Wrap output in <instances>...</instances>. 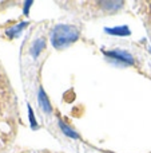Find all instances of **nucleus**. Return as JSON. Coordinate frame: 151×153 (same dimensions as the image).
<instances>
[{"mask_svg": "<svg viewBox=\"0 0 151 153\" xmlns=\"http://www.w3.org/2000/svg\"><path fill=\"white\" fill-rule=\"evenodd\" d=\"M79 38V30L71 24H59L52 30L51 34V43L55 48L62 50V48L70 46L78 40Z\"/></svg>", "mask_w": 151, "mask_h": 153, "instance_id": "f257e3e1", "label": "nucleus"}, {"mask_svg": "<svg viewBox=\"0 0 151 153\" xmlns=\"http://www.w3.org/2000/svg\"><path fill=\"white\" fill-rule=\"evenodd\" d=\"M108 55L110 56H114V59H118V61L125 62V63H130V65L134 63L133 56H131L128 53H126V51L115 50V51H112V53H108Z\"/></svg>", "mask_w": 151, "mask_h": 153, "instance_id": "f03ea898", "label": "nucleus"}, {"mask_svg": "<svg viewBox=\"0 0 151 153\" xmlns=\"http://www.w3.org/2000/svg\"><path fill=\"white\" fill-rule=\"evenodd\" d=\"M39 102H40V108L43 109V111H45L47 114H50L51 111H52V108H51V105H50V102H48L43 89H40V91H39Z\"/></svg>", "mask_w": 151, "mask_h": 153, "instance_id": "7ed1b4c3", "label": "nucleus"}, {"mask_svg": "<svg viewBox=\"0 0 151 153\" xmlns=\"http://www.w3.org/2000/svg\"><path fill=\"white\" fill-rule=\"evenodd\" d=\"M59 125H60V128H62V130H63V133L66 136H68V137H71V138H79V136H78V133L76 132H74V130L71 129V128H68L66 124H63V122H59Z\"/></svg>", "mask_w": 151, "mask_h": 153, "instance_id": "20e7f679", "label": "nucleus"}, {"mask_svg": "<svg viewBox=\"0 0 151 153\" xmlns=\"http://www.w3.org/2000/svg\"><path fill=\"white\" fill-rule=\"evenodd\" d=\"M43 47H44V40H39V42L35 43L34 47H32V50H34V54H35V55H36V54L39 53V51L42 50Z\"/></svg>", "mask_w": 151, "mask_h": 153, "instance_id": "39448f33", "label": "nucleus"}]
</instances>
